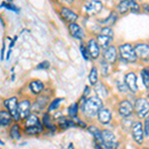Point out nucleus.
<instances>
[{
  "mask_svg": "<svg viewBox=\"0 0 149 149\" xmlns=\"http://www.w3.org/2000/svg\"><path fill=\"white\" fill-rule=\"evenodd\" d=\"M124 83H125L126 86L128 88V90L130 92L135 93L138 91V86L137 84H136V74L133 72L125 74V77H124Z\"/></svg>",
  "mask_w": 149,
  "mask_h": 149,
  "instance_id": "obj_14",
  "label": "nucleus"
},
{
  "mask_svg": "<svg viewBox=\"0 0 149 149\" xmlns=\"http://www.w3.org/2000/svg\"><path fill=\"white\" fill-rule=\"evenodd\" d=\"M102 143L100 145L104 149H117V139L115 134L112 131L109 129H103L102 130Z\"/></svg>",
  "mask_w": 149,
  "mask_h": 149,
  "instance_id": "obj_3",
  "label": "nucleus"
},
{
  "mask_svg": "<svg viewBox=\"0 0 149 149\" xmlns=\"http://www.w3.org/2000/svg\"><path fill=\"white\" fill-rule=\"evenodd\" d=\"M134 110L139 118H145L149 114V100L143 97L136 100Z\"/></svg>",
  "mask_w": 149,
  "mask_h": 149,
  "instance_id": "obj_4",
  "label": "nucleus"
},
{
  "mask_svg": "<svg viewBox=\"0 0 149 149\" xmlns=\"http://www.w3.org/2000/svg\"><path fill=\"white\" fill-rule=\"evenodd\" d=\"M144 134L149 137V116H147V118L144 121Z\"/></svg>",
  "mask_w": 149,
  "mask_h": 149,
  "instance_id": "obj_35",
  "label": "nucleus"
},
{
  "mask_svg": "<svg viewBox=\"0 0 149 149\" xmlns=\"http://www.w3.org/2000/svg\"><path fill=\"white\" fill-rule=\"evenodd\" d=\"M118 55L121 61L126 63H136L137 62V56H136L135 48L131 43H124L118 46Z\"/></svg>",
  "mask_w": 149,
  "mask_h": 149,
  "instance_id": "obj_2",
  "label": "nucleus"
},
{
  "mask_svg": "<svg viewBox=\"0 0 149 149\" xmlns=\"http://www.w3.org/2000/svg\"><path fill=\"white\" fill-rule=\"evenodd\" d=\"M130 10V3L129 0H121L116 6V11L119 15H125V14Z\"/></svg>",
  "mask_w": 149,
  "mask_h": 149,
  "instance_id": "obj_20",
  "label": "nucleus"
},
{
  "mask_svg": "<svg viewBox=\"0 0 149 149\" xmlns=\"http://www.w3.org/2000/svg\"><path fill=\"white\" fill-rule=\"evenodd\" d=\"M136 52V56L139 61L147 63L149 62V44L146 43H137L134 46Z\"/></svg>",
  "mask_w": 149,
  "mask_h": 149,
  "instance_id": "obj_7",
  "label": "nucleus"
},
{
  "mask_svg": "<svg viewBox=\"0 0 149 149\" xmlns=\"http://www.w3.org/2000/svg\"><path fill=\"white\" fill-rule=\"evenodd\" d=\"M129 3H130V12H132V13H139L140 6L137 3V1L136 0H129Z\"/></svg>",
  "mask_w": 149,
  "mask_h": 149,
  "instance_id": "obj_30",
  "label": "nucleus"
},
{
  "mask_svg": "<svg viewBox=\"0 0 149 149\" xmlns=\"http://www.w3.org/2000/svg\"><path fill=\"white\" fill-rule=\"evenodd\" d=\"M90 132L93 135V137L95 138V140L97 141L98 143H102V131L95 126H91L90 128Z\"/></svg>",
  "mask_w": 149,
  "mask_h": 149,
  "instance_id": "obj_24",
  "label": "nucleus"
},
{
  "mask_svg": "<svg viewBox=\"0 0 149 149\" xmlns=\"http://www.w3.org/2000/svg\"><path fill=\"white\" fill-rule=\"evenodd\" d=\"M29 88L34 95H39L43 92L44 90V84L42 83L40 80H34L30 83L29 85Z\"/></svg>",
  "mask_w": 149,
  "mask_h": 149,
  "instance_id": "obj_19",
  "label": "nucleus"
},
{
  "mask_svg": "<svg viewBox=\"0 0 149 149\" xmlns=\"http://www.w3.org/2000/svg\"><path fill=\"white\" fill-rule=\"evenodd\" d=\"M117 18H118V13H117V11H111L109 15V17L103 19V20L98 21V23L102 24L103 26H109V27H110V26L114 25L115 22L117 21Z\"/></svg>",
  "mask_w": 149,
  "mask_h": 149,
  "instance_id": "obj_18",
  "label": "nucleus"
},
{
  "mask_svg": "<svg viewBox=\"0 0 149 149\" xmlns=\"http://www.w3.org/2000/svg\"><path fill=\"white\" fill-rule=\"evenodd\" d=\"M95 149H104V148H103L102 146L98 143V144H95Z\"/></svg>",
  "mask_w": 149,
  "mask_h": 149,
  "instance_id": "obj_37",
  "label": "nucleus"
},
{
  "mask_svg": "<svg viewBox=\"0 0 149 149\" xmlns=\"http://www.w3.org/2000/svg\"><path fill=\"white\" fill-rule=\"evenodd\" d=\"M68 29H69V32L71 36L73 38L77 40H83L84 38L86 37L85 34V31H84L83 27L81 25H79L77 22L74 23H69L68 25Z\"/></svg>",
  "mask_w": 149,
  "mask_h": 149,
  "instance_id": "obj_9",
  "label": "nucleus"
},
{
  "mask_svg": "<svg viewBox=\"0 0 149 149\" xmlns=\"http://www.w3.org/2000/svg\"><path fill=\"white\" fill-rule=\"evenodd\" d=\"M30 110H31V102L28 100H21L18 104V112H19V116L21 119L23 118H27L30 115Z\"/></svg>",
  "mask_w": 149,
  "mask_h": 149,
  "instance_id": "obj_15",
  "label": "nucleus"
},
{
  "mask_svg": "<svg viewBox=\"0 0 149 149\" xmlns=\"http://www.w3.org/2000/svg\"><path fill=\"white\" fill-rule=\"evenodd\" d=\"M148 98H149V95H148Z\"/></svg>",
  "mask_w": 149,
  "mask_h": 149,
  "instance_id": "obj_40",
  "label": "nucleus"
},
{
  "mask_svg": "<svg viewBox=\"0 0 149 149\" xmlns=\"http://www.w3.org/2000/svg\"><path fill=\"white\" fill-rule=\"evenodd\" d=\"M4 52H5V44L2 45V50H1V60H4Z\"/></svg>",
  "mask_w": 149,
  "mask_h": 149,
  "instance_id": "obj_36",
  "label": "nucleus"
},
{
  "mask_svg": "<svg viewBox=\"0 0 149 149\" xmlns=\"http://www.w3.org/2000/svg\"><path fill=\"white\" fill-rule=\"evenodd\" d=\"M102 109V102L100 97H92L88 98L84 102V104L81 105V110H83L88 116H95L100 110Z\"/></svg>",
  "mask_w": 149,
  "mask_h": 149,
  "instance_id": "obj_1",
  "label": "nucleus"
},
{
  "mask_svg": "<svg viewBox=\"0 0 149 149\" xmlns=\"http://www.w3.org/2000/svg\"><path fill=\"white\" fill-rule=\"evenodd\" d=\"M86 46H88V50L90 52L92 60H97L100 56V47L98 45L97 39L91 38L86 43Z\"/></svg>",
  "mask_w": 149,
  "mask_h": 149,
  "instance_id": "obj_11",
  "label": "nucleus"
},
{
  "mask_svg": "<svg viewBox=\"0 0 149 149\" xmlns=\"http://www.w3.org/2000/svg\"><path fill=\"white\" fill-rule=\"evenodd\" d=\"M9 135L12 139H19L21 136L20 134V126L18 124H14L12 125L10 131H9Z\"/></svg>",
  "mask_w": 149,
  "mask_h": 149,
  "instance_id": "obj_25",
  "label": "nucleus"
},
{
  "mask_svg": "<svg viewBox=\"0 0 149 149\" xmlns=\"http://www.w3.org/2000/svg\"><path fill=\"white\" fill-rule=\"evenodd\" d=\"M4 105L8 110V112L12 115L15 120H19L20 119V116H19V112H18V102H17V97H13L10 98H7L3 102Z\"/></svg>",
  "mask_w": 149,
  "mask_h": 149,
  "instance_id": "obj_6",
  "label": "nucleus"
},
{
  "mask_svg": "<svg viewBox=\"0 0 149 149\" xmlns=\"http://www.w3.org/2000/svg\"><path fill=\"white\" fill-rule=\"evenodd\" d=\"M131 133L134 141L138 144H142L144 139V128L143 124L140 121H135L132 124L131 127Z\"/></svg>",
  "mask_w": 149,
  "mask_h": 149,
  "instance_id": "obj_8",
  "label": "nucleus"
},
{
  "mask_svg": "<svg viewBox=\"0 0 149 149\" xmlns=\"http://www.w3.org/2000/svg\"><path fill=\"white\" fill-rule=\"evenodd\" d=\"M97 118L100 123L109 124L110 119H111V112L107 109H102L97 113Z\"/></svg>",
  "mask_w": 149,
  "mask_h": 149,
  "instance_id": "obj_17",
  "label": "nucleus"
},
{
  "mask_svg": "<svg viewBox=\"0 0 149 149\" xmlns=\"http://www.w3.org/2000/svg\"><path fill=\"white\" fill-rule=\"evenodd\" d=\"M103 4L100 0H90L85 4L84 6V10H85L86 14H88V16H93L97 15L102 10Z\"/></svg>",
  "mask_w": 149,
  "mask_h": 149,
  "instance_id": "obj_5",
  "label": "nucleus"
},
{
  "mask_svg": "<svg viewBox=\"0 0 149 149\" xmlns=\"http://www.w3.org/2000/svg\"><path fill=\"white\" fill-rule=\"evenodd\" d=\"M32 126H41L39 118H38V116L35 114L29 115L25 122V127H32Z\"/></svg>",
  "mask_w": 149,
  "mask_h": 149,
  "instance_id": "obj_21",
  "label": "nucleus"
},
{
  "mask_svg": "<svg viewBox=\"0 0 149 149\" xmlns=\"http://www.w3.org/2000/svg\"><path fill=\"white\" fill-rule=\"evenodd\" d=\"M80 50H81V56L84 57V59H85L86 61H88V60L92 59V58H91V55H90V52H88V46L85 45V43H84V42L81 43Z\"/></svg>",
  "mask_w": 149,
  "mask_h": 149,
  "instance_id": "obj_27",
  "label": "nucleus"
},
{
  "mask_svg": "<svg viewBox=\"0 0 149 149\" xmlns=\"http://www.w3.org/2000/svg\"><path fill=\"white\" fill-rule=\"evenodd\" d=\"M42 131V126H32V127H25V132L30 135H37L38 133Z\"/></svg>",
  "mask_w": 149,
  "mask_h": 149,
  "instance_id": "obj_28",
  "label": "nucleus"
},
{
  "mask_svg": "<svg viewBox=\"0 0 149 149\" xmlns=\"http://www.w3.org/2000/svg\"><path fill=\"white\" fill-rule=\"evenodd\" d=\"M134 107L128 100H122L118 105V112L122 117H129L133 113Z\"/></svg>",
  "mask_w": 149,
  "mask_h": 149,
  "instance_id": "obj_13",
  "label": "nucleus"
},
{
  "mask_svg": "<svg viewBox=\"0 0 149 149\" xmlns=\"http://www.w3.org/2000/svg\"><path fill=\"white\" fill-rule=\"evenodd\" d=\"M60 15L68 23H74L79 19V14L74 12L72 9H70L66 6L61 7V9H60Z\"/></svg>",
  "mask_w": 149,
  "mask_h": 149,
  "instance_id": "obj_10",
  "label": "nucleus"
},
{
  "mask_svg": "<svg viewBox=\"0 0 149 149\" xmlns=\"http://www.w3.org/2000/svg\"><path fill=\"white\" fill-rule=\"evenodd\" d=\"M50 67H51V65H50L49 62L44 61V62H42V63H40L39 65H38L37 69L38 70H47V69H49Z\"/></svg>",
  "mask_w": 149,
  "mask_h": 149,
  "instance_id": "obj_34",
  "label": "nucleus"
},
{
  "mask_svg": "<svg viewBox=\"0 0 149 149\" xmlns=\"http://www.w3.org/2000/svg\"><path fill=\"white\" fill-rule=\"evenodd\" d=\"M43 124H44L46 127H48V128H52L53 127L52 122L50 120V116L47 113L44 114V116H43Z\"/></svg>",
  "mask_w": 149,
  "mask_h": 149,
  "instance_id": "obj_33",
  "label": "nucleus"
},
{
  "mask_svg": "<svg viewBox=\"0 0 149 149\" xmlns=\"http://www.w3.org/2000/svg\"><path fill=\"white\" fill-rule=\"evenodd\" d=\"M88 81L92 86H95L98 81V73L97 69L95 66H93L90 71V74H88Z\"/></svg>",
  "mask_w": 149,
  "mask_h": 149,
  "instance_id": "obj_22",
  "label": "nucleus"
},
{
  "mask_svg": "<svg viewBox=\"0 0 149 149\" xmlns=\"http://www.w3.org/2000/svg\"><path fill=\"white\" fill-rule=\"evenodd\" d=\"M65 1L67 2L68 4H73V2H74V0H65Z\"/></svg>",
  "mask_w": 149,
  "mask_h": 149,
  "instance_id": "obj_39",
  "label": "nucleus"
},
{
  "mask_svg": "<svg viewBox=\"0 0 149 149\" xmlns=\"http://www.w3.org/2000/svg\"><path fill=\"white\" fill-rule=\"evenodd\" d=\"M95 39H97L98 45H100V47L102 48V49L105 50V49H107L109 47L111 46V45H110V43L112 42L113 38L110 37V36H109V35L102 34V33H98Z\"/></svg>",
  "mask_w": 149,
  "mask_h": 149,
  "instance_id": "obj_16",
  "label": "nucleus"
},
{
  "mask_svg": "<svg viewBox=\"0 0 149 149\" xmlns=\"http://www.w3.org/2000/svg\"><path fill=\"white\" fill-rule=\"evenodd\" d=\"M68 149H74V145H73V143H70V144H69Z\"/></svg>",
  "mask_w": 149,
  "mask_h": 149,
  "instance_id": "obj_38",
  "label": "nucleus"
},
{
  "mask_svg": "<svg viewBox=\"0 0 149 149\" xmlns=\"http://www.w3.org/2000/svg\"><path fill=\"white\" fill-rule=\"evenodd\" d=\"M102 57L103 60H105L109 64H114L117 61V57H118V49H116L111 45L107 49L103 50Z\"/></svg>",
  "mask_w": 149,
  "mask_h": 149,
  "instance_id": "obj_12",
  "label": "nucleus"
},
{
  "mask_svg": "<svg viewBox=\"0 0 149 149\" xmlns=\"http://www.w3.org/2000/svg\"><path fill=\"white\" fill-rule=\"evenodd\" d=\"M100 33H102V34H105V35H109V36H110V37H112V38H113V35H114L113 30H112L110 27H109V26H103V27L100 29Z\"/></svg>",
  "mask_w": 149,
  "mask_h": 149,
  "instance_id": "obj_32",
  "label": "nucleus"
},
{
  "mask_svg": "<svg viewBox=\"0 0 149 149\" xmlns=\"http://www.w3.org/2000/svg\"><path fill=\"white\" fill-rule=\"evenodd\" d=\"M12 118H13V117H12V115L9 113V112L4 111V110H2V111L0 112V121H1V125L7 126L8 124H10Z\"/></svg>",
  "mask_w": 149,
  "mask_h": 149,
  "instance_id": "obj_23",
  "label": "nucleus"
},
{
  "mask_svg": "<svg viewBox=\"0 0 149 149\" xmlns=\"http://www.w3.org/2000/svg\"><path fill=\"white\" fill-rule=\"evenodd\" d=\"M78 110H79V103L78 102H74L71 104V107H69L68 111H69V114L71 115V116H77V114H78Z\"/></svg>",
  "mask_w": 149,
  "mask_h": 149,
  "instance_id": "obj_29",
  "label": "nucleus"
},
{
  "mask_svg": "<svg viewBox=\"0 0 149 149\" xmlns=\"http://www.w3.org/2000/svg\"><path fill=\"white\" fill-rule=\"evenodd\" d=\"M62 102H63V98H61V97L55 98V100L51 102V104H50V107H49L50 111H53V110L57 109L58 107H60V103H61Z\"/></svg>",
  "mask_w": 149,
  "mask_h": 149,
  "instance_id": "obj_31",
  "label": "nucleus"
},
{
  "mask_svg": "<svg viewBox=\"0 0 149 149\" xmlns=\"http://www.w3.org/2000/svg\"><path fill=\"white\" fill-rule=\"evenodd\" d=\"M141 78H142L143 84L145 88L149 90V67H145L141 71Z\"/></svg>",
  "mask_w": 149,
  "mask_h": 149,
  "instance_id": "obj_26",
  "label": "nucleus"
}]
</instances>
